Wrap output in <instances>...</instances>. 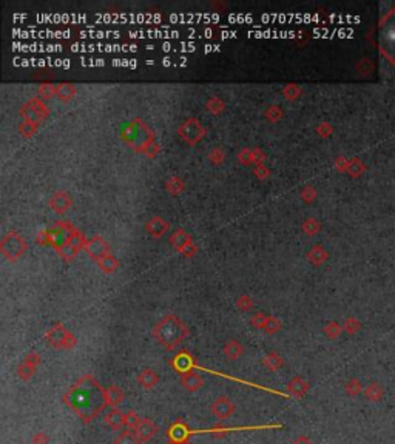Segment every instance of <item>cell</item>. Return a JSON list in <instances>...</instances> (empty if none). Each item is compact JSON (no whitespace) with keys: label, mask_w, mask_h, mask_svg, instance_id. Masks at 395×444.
Here are the masks:
<instances>
[{"label":"cell","mask_w":395,"mask_h":444,"mask_svg":"<svg viewBox=\"0 0 395 444\" xmlns=\"http://www.w3.org/2000/svg\"><path fill=\"white\" fill-rule=\"evenodd\" d=\"M207 110H210L213 114H218L224 110V102L220 101L218 97H211L208 102H207Z\"/></svg>","instance_id":"obj_37"},{"label":"cell","mask_w":395,"mask_h":444,"mask_svg":"<svg viewBox=\"0 0 395 444\" xmlns=\"http://www.w3.org/2000/svg\"><path fill=\"white\" fill-rule=\"evenodd\" d=\"M26 242L17 233H8L2 239V244H0V250L10 261H17L26 252Z\"/></svg>","instance_id":"obj_6"},{"label":"cell","mask_w":395,"mask_h":444,"mask_svg":"<svg viewBox=\"0 0 395 444\" xmlns=\"http://www.w3.org/2000/svg\"><path fill=\"white\" fill-rule=\"evenodd\" d=\"M301 93V90L296 86V85H289L286 90H284V94L287 96V99L289 101H293V99H296V96Z\"/></svg>","instance_id":"obj_41"},{"label":"cell","mask_w":395,"mask_h":444,"mask_svg":"<svg viewBox=\"0 0 395 444\" xmlns=\"http://www.w3.org/2000/svg\"><path fill=\"white\" fill-rule=\"evenodd\" d=\"M171 366L176 369V372L179 373H189L193 370V366H195V361H193V357L192 355H189L187 352H181L178 353L174 357V361L171 363Z\"/></svg>","instance_id":"obj_14"},{"label":"cell","mask_w":395,"mask_h":444,"mask_svg":"<svg viewBox=\"0 0 395 444\" xmlns=\"http://www.w3.org/2000/svg\"><path fill=\"white\" fill-rule=\"evenodd\" d=\"M377 46L384 61L395 67V7H390L377 23Z\"/></svg>","instance_id":"obj_2"},{"label":"cell","mask_w":395,"mask_h":444,"mask_svg":"<svg viewBox=\"0 0 395 444\" xmlns=\"http://www.w3.org/2000/svg\"><path fill=\"white\" fill-rule=\"evenodd\" d=\"M105 424L111 427L113 430H120L124 426H127V413H122L117 407H110V410L105 413Z\"/></svg>","instance_id":"obj_11"},{"label":"cell","mask_w":395,"mask_h":444,"mask_svg":"<svg viewBox=\"0 0 395 444\" xmlns=\"http://www.w3.org/2000/svg\"><path fill=\"white\" fill-rule=\"evenodd\" d=\"M181 384L182 387H184L186 390L189 392H196L199 390L202 386H204V379L202 376H199L198 373L195 372H189V373H184L181 378Z\"/></svg>","instance_id":"obj_19"},{"label":"cell","mask_w":395,"mask_h":444,"mask_svg":"<svg viewBox=\"0 0 395 444\" xmlns=\"http://www.w3.org/2000/svg\"><path fill=\"white\" fill-rule=\"evenodd\" d=\"M343 330L347 333V335H355L361 330V322L355 318V316H349L344 319V324H343Z\"/></svg>","instance_id":"obj_31"},{"label":"cell","mask_w":395,"mask_h":444,"mask_svg":"<svg viewBox=\"0 0 395 444\" xmlns=\"http://www.w3.org/2000/svg\"><path fill=\"white\" fill-rule=\"evenodd\" d=\"M114 444H142V441L135 430L128 429L117 435V438L114 439Z\"/></svg>","instance_id":"obj_26"},{"label":"cell","mask_w":395,"mask_h":444,"mask_svg":"<svg viewBox=\"0 0 395 444\" xmlns=\"http://www.w3.org/2000/svg\"><path fill=\"white\" fill-rule=\"evenodd\" d=\"M170 242H171V245L178 250V252H181V253H184V255H187V256H190V252H189V249L192 247V249H195V245L192 244V239H190V236L187 234V233H184V231H176L171 238H170Z\"/></svg>","instance_id":"obj_12"},{"label":"cell","mask_w":395,"mask_h":444,"mask_svg":"<svg viewBox=\"0 0 395 444\" xmlns=\"http://www.w3.org/2000/svg\"><path fill=\"white\" fill-rule=\"evenodd\" d=\"M280 329H281V322H280L275 316H269V318H267V322H266V325H264V330H266L269 335H273V333H277Z\"/></svg>","instance_id":"obj_35"},{"label":"cell","mask_w":395,"mask_h":444,"mask_svg":"<svg viewBox=\"0 0 395 444\" xmlns=\"http://www.w3.org/2000/svg\"><path fill=\"white\" fill-rule=\"evenodd\" d=\"M64 400L83 421H91L107 406L105 390L90 376L79 381Z\"/></svg>","instance_id":"obj_1"},{"label":"cell","mask_w":395,"mask_h":444,"mask_svg":"<svg viewBox=\"0 0 395 444\" xmlns=\"http://www.w3.org/2000/svg\"><path fill=\"white\" fill-rule=\"evenodd\" d=\"M311 389V384L301 376H293L289 384H287V390L290 392V395L293 397H298V398H302Z\"/></svg>","instance_id":"obj_16"},{"label":"cell","mask_w":395,"mask_h":444,"mask_svg":"<svg viewBox=\"0 0 395 444\" xmlns=\"http://www.w3.org/2000/svg\"><path fill=\"white\" fill-rule=\"evenodd\" d=\"M335 167H337V170H340V171H347V167H349V159H346V158H337L335 159Z\"/></svg>","instance_id":"obj_45"},{"label":"cell","mask_w":395,"mask_h":444,"mask_svg":"<svg viewBox=\"0 0 395 444\" xmlns=\"http://www.w3.org/2000/svg\"><path fill=\"white\" fill-rule=\"evenodd\" d=\"M167 230H168V224L162 218H158V216H155L147 224V231L153 236V238H159Z\"/></svg>","instance_id":"obj_21"},{"label":"cell","mask_w":395,"mask_h":444,"mask_svg":"<svg viewBox=\"0 0 395 444\" xmlns=\"http://www.w3.org/2000/svg\"><path fill=\"white\" fill-rule=\"evenodd\" d=\"M153 335L165 349H173L187 336V327L179 318L168 315L158 322Z\"/></svg>","instance_id":"obj_3"},{"label":"cell","mask_w":395,"mask_h":444,"mask_svg":"<svg viewBox=\"0 0 395 444\" xmlns=\"http://www.w3.org/2000/svg\"><path fill=\"white\" fill-rule=\"evenodd\" d=\"M50 205H51V209L54 212L64 213V212H67L70 207H71V199H70V196L65 191H57L50 199Z\"/></svg>","instance_id":"obj_18"},{"label":"cell","mask_w":395,"mask_h":444,"mask_svg":"<svg viewBox=\"0 0 395 444\" xmlns=\"http://www.w3.org/2000/svg\"><path fill=\"white\" fill-rule=\"evenodd\" d=\"M105 400H107V406L117 407L124 400V392L117 386H111V387L105 389Z\"/></svg>","instance_id":"obj_23"},{"label":"cell","mask_w":395,"mask_h":444,"mask_svg":"<svg viewBox=\"0 0 395 444\" xmlns=\"http://www.w3.org/2000/svg\"><path fill=\"white\" fill-rule=\"evenodd\" d=\"M79 231L67 221H57L39 234V242L53 245L57 252L73 242Z\"/></svg>","instance_id":"obj_4"},{"label":"cell","mask_w":395,"mask_h":444,"mask_svg":"<svg viewBox=\"0 0 395 444\" xmlns=\"http://www.w3.org/2000/svg\"><path fill=\"white\" fill-rule=\"evenodd\" d=\"M302 230H304L309 236H315V234L321 230V224H320L317 219L311 218V219H308V221L304 222V225H302Z\"/></svg>","instance_id":"obj_34"},{"label":"cell","mask_w":395,"mask_h":444,"mask_svg":"<svg viewBox=\"0 0 395 444\" xmlns=\"http://www.w3.org/2000/svg\"><path fill=\"white\" fill-rule=\"evenodd\" d=\"M341 332H343V327H341V325H340L337 321H330V322H327V324L324 325V329H323L324 336L329 338V339H337V338H340Z\"/></svg>","instance_id":"obj_28"},{"label":"cell","mask_w":395,"mask_h":444,"mask_svg":"<svg viewBox=\"0 0 395 444\" xmlns=\"http://www.w3.org/2000/svg\"><path fill=\"white\" fill-rule=\"evenodd\" d=\"M70 332H67L60 324H56L51 330H48L47 333V341L53 346V347H64L67 338H68Z\"/></svg>","instance_id":"obj_15"},{"label":"cell","mask_w":395,"mask_h":444,"mask_svg":"<svg viewBox=\"0 0 395 444\" xmlns=\"http://www.w3.org/2000/svg\"><path fill=\"white\" fill-rule=\"evenodd\" d=\"M34 372H36V367L31 366V364H28V363H25V361L17 369V373H19L20 379H23V381H28L29 378L34 375Z\"/></svg>","instance_id":"obj_33"},{"label":"cell","mask_w":395,"mask_h":444,"mask_svg":"<svg viewBox=\"0 0 395 444\" xmlns=\"http://www.w3.org/2000/svg\"><path fill=\"white\" fill-rule=\"evenodd\" d=\"M262 364H264L269 370L277 372V370H280V369L284 366V361H283V358L280 357V355H278L277 352H272V353H269L267 357L264 358Z\"/></svg>","instance_id":"obj_25"},{"label":"cell","mask_w":395,"mask_h":444,"mask_svg":"<svg viewBox=\"0 0 395 444\" xmlns=\"http://www.w3.org/2000/svg\"><path fill=\"white\" fill-rule=\"evenodd\" d=\"M138 381L141 386L145 389V390H151L153 387L158 386L159 382V376L158 373L153 370V369H142L138 375Z\"/></svg>","instance_id":"obj_17"},{"label":"cell","mask_w":395,"mask_h":444,"mask_svg":"<svg viewBox=\"0 0 395 444\" xmlns=\"http://www.w3.org/2000/svg\"><path fill=\"white\" fill-rule=\"evenodd\" d=\"M211 412H213L220 420H226L233 415L235 404L227 397H220L213 404H211Z\"/></svg>","instance_id":"obj_10"},{"label":"cell","mask_w":395,"mask_h":444,"mask_svg":"<svg viewBox=\"0 0 395 444\" xmlns=\"http://www.w3.org/2000/svg\"><path fill=\"white\" fill-rule=\"evenodd\" d=\"M301 198L304 199L306 202H312V201L317 198V191L314 190V187H311V185H309V187H306L304 190L301 191Z\"/></svg>","instance_id":"obj_40"},{"label":"cell","mask_w":395,"mask_h":444,"mask_svg":"<svg viewBox=\"0 0 395 444\" xmlns=\"http://www.w3.org/2000/svg\"><path fill=\"white\" fill-rule=\"evenodd\" d=\"M267 318H269V316H266L262 312H259V313H256V315L252 316L250 324L253 325L255 329H264V325H266V322H267Z\"/></svg>","instance_id":"obj_38"},{"label":"cell","mask_w":395,"mask_h":444,"mask_svg":"<svg viewBox=\"0 0 395 444\" xmlns=\"http://www.w3.org/2000/svg\"><path fill=\"white\" fill-rule=\"evenodd\" d=\"M236 307H238L239 310H242V312L252 310V309H253V301H252L250 296L242 294V296H239L238 301H236Z\"/></svg>","instance_id":"obj_36"},{"label":"cell","mask_w":395,"mask_h":444,"mask_svg":"<svg viewBox=\"0 0 395 444\" xmlns=\"http://www.w3.org/2000/svg\"><path fill=\"white\" fill-rule=\"evenodd\" d=\"M344 392H346V395L350 397V398L358 397V395L363 392V386H361L360 379H357V378L349 379V381L346 382V386H344Z\"/></svg>","instance_id":"obj_29"},{"label":"cell","mask_w":395,"mask_h":444,"mask_svg":"<svg viewBox=\"0 0 395 444\" xmlns=\"http://www.w3.org/2000/svg\"><path fill=\"white\" fill-rule=\"evenodd\" d=\"M329 258V253L321 247V245H314L312 250L308 253V259L312 265H315V267H320V265H323Z\"/></svg>","instance_id":"obj_22"},{"label":"cell","mask_w":395,"mask_h":444,"mask_svg":"<svg viewBox=\"0 0 395 444\" xmlns=\"http://www.w3.org/2000/svg\"><path fill=\"white\" fill-rule=\"evenodd\" d=\"M74 94H76V88L73 85H70V83H64V85L57 86V96H59L60 101L68 102Z\"/></svg>","instance_id":"obj_30"},{"label":"cell","mask_w":395,"mask_h":444,"mask_svg":"<svg viewBox=\"0 0 395 444\" xmlns=\"http://www.w3.org/2000/svg\"><path fill=\"white\" fill-rule=\"evenodd\" d=\"M135 432L138 433V436L141 438L142 442H147V441H150L151 438H155L158 435V426L148 418H142Z\"/></svg>","instance_id":"obj_13"},{"label":"cell","mask_w":395,"mask_h":444,"mask_svg":"<svg viewBox=\"0 0 395 444\" xmlns=\"http://www.w3.org/2000/svg\"><path fill=\"white\" fill-rule=\"evenodd\" d=\"M208 158H210L211 161H213L215 164H218V162H221V161L224 159V153L220 150V148H215V150L208 155Z\"/></svg>","instance_id":"obj_47"},{"label":"cell","mask_w":395,"mask_h":444,"mask_svg":"<svg viewBox=\"0 0 395 444\" xmlns=\"http://www.w3.org/2000/svg\"><path fill=\"white\" fill-rule=\"evenodd\" d=\"M85 250H86V253H88L91 258L96 259L98 262H99L101 259H104L105 256L111 255V253H110V247H108V244L101 238V236H95V238H91L90 241H86Z\"/></svg>","instance_id":"obj_9"},{"label":"cell","mask_w":395,"mask_h":444,"mask_svg":"<svg viewBox=\"0 0 395 444\" xmlns=\"http://www.w3.org/2000/svg\"><path fill=\"white\" fill-rule=\"evenodd\" d=\"M99 267L105 272V273H113L116 269H117V259L113 256V255H108V256H105L104 259H101L99 262Z\"/></svg>","instance_id":"obj_32"},{"label":"cell","mask_w":395,"mask_h":444,"mask_svg":"<svg viewBox=\"0 0 395 444\" xmlns=\"http://www.w3.org/2000/svg\"><path fill=\"white\" fill-rule=\"evenodd\" d=\"M23 361L28 363V364H31V366H34V367H37L39 363H40V357H39L37 353H28Z\"/></svg>","instance_id":"obj_44"},{"label":"cell","mask_w":395,"mask_h":444,"mask_svg":"<svg viewBox=\"0 0 395 444\" xmlns=\"http://www.w3.org/2000/svg\"><path fill=\"white\" fill-rule=\"evenodd\" d=\"M224 353L229 360H238L244 353V349H242V344L239 341H229L224 346Z\"/></svg>","instance_id":"obj_24"},{"label":"cell","mask_w":395,"mask_h":444,"mask_svg":"<svg viewBox=\"0 0 395 444\" xmlns=\"http://www.w3.org/2000/svg\"><path fill=\"white\" fill-rule=\"evenodd\" d=\"M40 93L45 96V97H50L53 94H57V86H51V85H43L40 88Z\"/></svg>","instance_id":"obj_46"},{"label":"cell","mask_w":395,"mask_h":444,"mask_svg":"<svg viewBox=\"0 0 395 444\" xmlns=\"http://www.w3.org/2000/svg\"><path fill=\"white\" fill-rule=\"evenodd\" d=\"M179 134H181V137L184 139L186 142H189L190 145H195L196 142H199L204 137L205 130L199 124L198 119L192 117V119H189L187 122L182 124V127L179 128Z\"/></svg>","instance_id":"obj_7"},{"label":"cell","mask_w":395,"mask_h":444,"mask_svg":"<svg viewBox=\"0 0 395 444\" xmlns=\"http://www.w3.org/2000/svg\"><path fill=\"white\" fill-rule=\"evenodd\" d=\"M364 171H366V165H364L358 158H354V159H349V167H347V174L350 177H354V179H357V177H360Z\"/></svg>","instance_id":"obj_27"},{"label":"cell","mask_w":395,"mask_h":444,"mask_svg":"<svg viewBox=\"0 0 395 444\" xmlns=\"http://www.w3.org/2000/svg\"><path fill=\"white\" fill-rule=\"evenodd\" d=\"M122 139L135 150L147 152V148L153 143V133L141 119H135L122 128Z\"/></svg>","instance_id":"obj_5"},{"label":"cell","mask_w":395,"mask_h":444,"mask_svg":"<svg viewBox=\"0 0 395 444\" xmlns=\"http://www.w3.org/2000/svg\"><path fill=\"white\" fill-rule=\"evenodd\" d=\"M47 114V107L39 102V101H31L28 102L23 108H22V116L25 119L31 124V125H37Z\"/></svg>","instance_id":"obj_8"},{"label":"cell","mask_w":395,"mask_h":444,"mask_svg":"<svg viewBox=\"0 0 395 444\" xmlns=\"http://www.w3.org/2000/svg\"><path fill=\"white\" fill-rule=\"evenodd\" d=\"M317 131H318V134H320L321 137H329V136L333 133V128H332L327 122H323V124L318 125Z\"/></svg>","instance_id":"obj_42"},{"label":"cell","mask_w":395,"mask_h":444,"mask_svg":"<svg viewBox=\"0 0 395 444\" xmlns=\"http://www.w3.org/2000/svg\"><path fill=\"white\" fill-rule=\"evenodd\" d=\"M50 436L45 432H36L33 435V444H48Z\"/></svg>","instance_id":"obj_43"},{"label":"cell","mask_w":395,"mask_h":444,"mask_svg":"<svg viewBox=\"0 0 395 444\" xmlns=\"http://www.w3.org/2000/svg\"><path fill=\"white\" fill-rule=\"evenodd\" d=\"M364 397H366V400L371 403H380L384 398V389L380 382L372 381L369 386L364 389Z\"/></svg>","instance_id":"obj_20"},{"label":"cell","mask_w":395,"mask_h":444,"mask_svg":"<svg viewBox=\"0 0 395 444\" xmlns=\"http://www.w3.org/2000/svg\"><path fill=\"white\" fill-rule=\"evenodd\" d=\"M141 420L142 418H139V415L136 412H128L127 413V427L130 429V430H136V427L139 426V423H141Z\"/></svg>","instance_id":"obj_39"}]
</instances>
